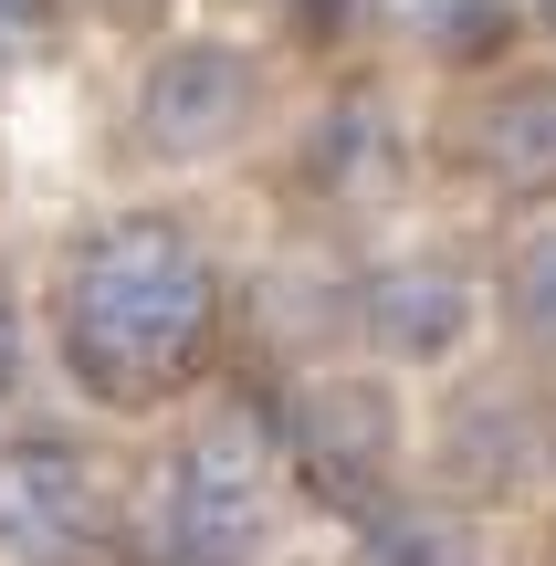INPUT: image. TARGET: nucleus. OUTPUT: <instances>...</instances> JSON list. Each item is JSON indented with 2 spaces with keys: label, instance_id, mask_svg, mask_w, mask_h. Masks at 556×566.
<instances>
[{
  "label": "nucleus",
  "instance_id": "9b49d317",
  "mask_svg": "<svg viewBox=\"0 0 556 566\" xmlns=\"http://www.w3.org/2000/svg\"><path fill=\"white\" fill-rule=\"evenodd\" d=\"M378 147H389V116H378L368 95H336L326 116H315V137H305V189H326V200H357V179H368Z\"/></svg>",
  "mask_w": 556,
  "mask_h": 566
},
{
  "label": "nucleus",
  "instance_id": "20e7f679",
  "mask_svg": "<svg viewBox=\"0 0 556 566\" xmlns=\"http://www.w3.org/2000/svg\"><path fill=\"white\" fill-rule=\"evenodd\" d=\"M273 451H284L326 504H389L399 399L378 378H357V367H315V378H294L284 409H273Z\"/></svg>",
  "mask_w": 556,
  "mask_h": 566
},
{
  "label": "nucleus",
  "instance_id": "0eeeda50",
  "mask_svg": "<svg viewBox=\"0 0 556 566\" xmlns=\"http://www.w3.org/2000/svg\"><path fill=\"white\" fill-rule=\"evenodd\" d=\"M483 294H473V263L462 252H389V263L357 273V336L378 346V357H452L462 336H473Z\"/></svg>",
  "mask_w": 556,
  "mask_h": 566
},
{
  "label": "nucleus",
  "instance_id": "dca6fc26",
  "mask_svg": "<svg viewBox=\"0 0 556 566\" xmlns=\"http://www.w3.org/2000/svg\"><path fill=\"white\" fill-rule=\"evenodd\" d=\"M116 11H137V0H116Z\"/></svg>",
  "mask_w": 556,
  "mask_h": 566
},
{
  "label": "nucleus",
  "instance_id": "2eb2a0df",
  "mask_svg": "<svg viewBox=\"0 0 556 566\" xmlns=\"http://www.w3.org/2000/svg\"><path fill=\"white\" fill-rule=\"evenodd\" d=\"M536 32H546V42H556V0H536Z\"/></svg>",
  "mask_w": 556,
  "mask_h": 566
},
{
  "label": "nucleus",
  "instance_id": "6e6552de",
  "mask_svg": "<svg viewBox=\"0 0 556 566\" xmlns=\"http://www.w3.org/2000/svg\"><path fill=\"white\" fill-rule=\"evenodd\" d=\"M431 472H441L452 493H473V504L525 493V483L546 472V420H536V399L504 388V378H473L452 409H441V430H431Z\"/></svg>",
  "mask_w": 556,
  "mask_h": 566
},
{
  "label": "nucleus",
  "instance_id": "9d476101",
  "mask_svg": "<svg viewBox=\"0 0 556 566\" xmlns=\"http://www.w3.org/2000/svg\"><path fill=\"white\" fill-rule=\"evenodd\" d=\"M357 566H483V546L452 504H368Z\"/></svg>",
  "mask_w": 556,
  "mask_h": 566
},
{
  "label": "nucleus",
  "instance_id": "f3484780",
  "mask_svg": "<svg viewBox=\"0 0 556 566\" xmlns=\"http://www.w3.org/2000/svg\"><path fill=\"white\" fill-rule=\"evenodd\" d=\"M546 566H556V556H546Z\"/></svg>",
  "mask_w": 556,
  "mask_h": 566
},
{
  "label": "nucleus",
  "instance_id": "f8f14e48",
  "mask_svg": "<svg viewBox=\"0 0 556 566\" xmlns=\"http://www.w3.org/2000/svg\"><path fill=\"white\" fill-rule=\"evenodd\" d=\"M410 32L441 63H494L504 32H515V0H410Z\"/></svg>",
  "mask_w": 556,
  "mask_h": 566
},
{
  "label": "nucleus",
  "instance_id": "39448f33",
  "mask_svg": "<svg viewBox=\"0 0 556 566\" xmlns=\"http://www.w3.org/2000/svg\"><path fill=\"white\" fill-rule=\"evenodd\" d=\"M105 556V483L63 430H21L0 451V566H95Z\"/></svg>",
  "mask_w": 556,
  "mask_h": 566
},
{
  "label": "nucleus",
  "instance_id": "ddd939ff",
  "mask_svg": "<svg viewBox=\"0 0 556 566\" xmlns=\"http://www.w3.org/2000/svg\"><path fill=\"white\" fill-rule=\"evenodd\" d=\"M42 21H53V0H0V74L42 42Z\"/></svg>",
  "mask_w": 556,
  "mask_h": 566
},
{
  "label": "nucleus",
  "instance_id": "7ed1b4c3",
  "mask_svg": "<svg viewBox=\"0 0 556 566\" xmlns=\"http://www.w3.org/2000/svg\"><path fill=\"white\" fill-rule=\"evenodd\" d=\"M273 116V63L252 42H158L126 84V137L147 168H210Z\"/></svg>",
  "mask_w": 556,
  "mask_h": 566
},
{
  "label": "nucleus",
  "instance_id": "1a4fd4ad",
  "mask_svg": "<svg viewBox=\"0 0 556 566\" xmlns=\"http://www.w3.org/2000/svg\"><path fill=\"white\" fill-rule=\"evenodd\" d=\"M494 315H504V336H515L525 357H556V221H536V231L504 242V263H494Z\"/></svg>",
  "mask_w": 556,
  "mask_h": 566
},
{
  "label": "nucleus",
  "instance_id": "4468645a",
  "mask_svg": "<svg viewBox=\"0 0 556 566\" xmlns=\"http://www.w3.org/2000/svg\"><path fill=\"white\" fill-rule=\"evenodd\" d=\"M21 378V315H11V283H0V388Z\"/></svg>",
  "mask_w": 556,
  "mask_h": 566
},
{
  "label": "nucleus",
  "instance_id": "423d86ee",
  "mask_svg": "<svg viewBox=\"0 0 556 566\" xmlns=\"http://www.w3.org/2000/svg\"><path fill=\"white\" fill-rule=\"evenodd\" d=\"M452 168L494 200H556V74H483L452 116Z\"/></svg>",
  "mask_w": 556,
  "mask_h": 566
},
{
  "label": "nucleus",
  "instance_id": "f257e3e1",
  "mask_svg": "<svg viewBox=\"0 0 556 566\" xmlns=\"http://www.w3.org/2000/svg\"><path fill=\"white\" fill-rule=\"evenodd\" d=\"M53 336L84 399L158 409L200 378L210 336H221V263L179 210H116L63 252Z\"/></svg>",
  "mask_w": 556,
  "mask_h": 566
},
{
  "label": "nucleus",
  "instance_id": "f03ea898",
  "mask_svg": "<svg viewBox=\"0 0 556 566\" xmlns=\"http://www.w3.org/2000/svg\"><path fill=\"white\" fill-rule=\"evenodd\" d=\"M273 546V430L252 409L179 430L158 472L126 504V556L137 566H263Z\"/></svg>",
  "mask_w": 556,
  "mask_h": 566
}]
</instances>
